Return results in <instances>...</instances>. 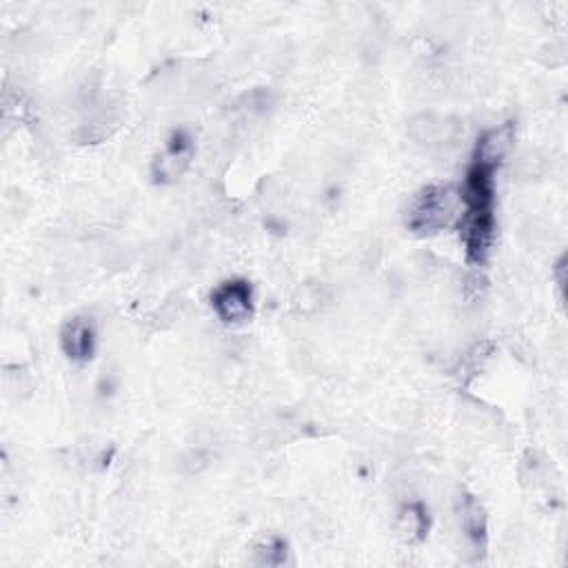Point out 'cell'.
<instances>
[{
    "mask_svg": "<svg viewBox=\"0 0 568 568\" xmlns=\"http://www.w3.org/2000/svg\"><path fill=\"white\" fill-rule=\"evenodd\" d=\"M462 134V125L451 116L440 114H418L411 118L409 123V136L422 145H449L455 142Z\"/></svg>",
    "mask_w": 568,
    "mask_h": 568,
    "instance_id": "3957f363",
    "label": "cell"
},
{
    "mask_svg": "<svg viewBox=\"0 0 568 568\" xmlns=\"http://www.w3.org/2000/svg\"><path fill=\"white\" fill-rule=\"evenodd\" d=\"M460 202V194L451 187L422 189L409 207V229L424 236L451 227L460 216Z\"/></svg>",
    "mask_w": 568,
    "mask_h": 568,
    "instance_id": "6da1fadb",
    "label": "cell"
},
{
    "mask_svg": "<svg viewBox=\"0 0 568 568\" xmlns=\"http://www.w3.org/2000/svg\"><path fill=\"white\" fill-rule=\"evenodd\" d=\"M287 544L280 540H269L256 549L258 564L262 566H280L287 562Z\"/></svg>",
    "mask_w": 568,
    "mask_h": 568,
    "instance_id": "9c48e42d",
    "label": "cell"
},
{
    "mask_svg": "<svg viewBox=\"0 0 568 568\" xmlns=\"http://www.w3.org/2000/svg\"><path fill=\"white\" fill-rule=\"evenodd\" d=\"M426 529H429V517L422 504H407L398 515V533L407 542L422 540Z\"/></svg>",
    "mask_w": 568,
    "mask_h": 568,
    "instance_id": "ba28073f",
    "label": "cell"
},
{
    "mask_svg": "<svg viewBox=\"0 0 568 568\" xmlns=\"http://www.w3.org/2000/svg\"><path fill=\"white\" fill-rule=\"evenodd\" d=\"M211 304L216 309L218 318L229 324L245 322L251 316L253 293L249 282L245 280H229L211 293Z\"/></svg>",
    "mask_w": 568,
    "mask_h": 568,
    "instance_id": "7a4b0ae2",
    "label": "cell"
},
{
    "mask_svg": "<svg viewBox=\"0 0 568 568\" xmlns=\"http://www.w3.org/2000/svg\"><path fill=\"white\" fill-rule=\"evenodd\" d=\"M96 344V331L94 324L87 318H74L65 324L63 333H60V347L71 360H89L94 353Z\"/></svg>",
    "mask_w": 568,
    "mask_h": 568,
    "instance_id": "8992f818",
    "label": "cell"
},
{
    "mask_svg": "<svg viewBox=\"0 0 568 568\" xmlns=\"http://www.w3.org/2000/svg\"><path fill=\"white\" fill-rule=\"evenodd\" d=\"M515 142V125L504 123L500 127L491 129L480 140L478 151H475V165H482L486 169H495L500 162L509 156Z\"/></svg>",
    "mask_w": 568,
    "mask_h": 568,
    "instance_id": "5b68a950",
    "label": "cell"
},
{
    "mask_svg": "<svg viewBox=\"0 0 568 568\" xmlns=\"http://www.w3.org/2000/svg\"><path fill=\"white\" fill-rule=\"evenodd\" d=\"M460 529L475 549H484L486 544V515L482 506L473 497H464L460 506Z\"/></svg>",
    "mask_w": 568,
    "mask_h": 568,
    "instance_id": "52a82bcc",
    "label": "cell"
},
{
    "mask_svg": "<svg viewBox=\"0 0 568 568\" xmlns=\"http://www.w3.org/2000/svg\"><path fill=\"white\" fill-rule=\"evenodd\" d=\"M191 158H194V142L187 134L178 131V134L171 136L167 147L162 149V154L154 162V174L160 182H174L185 176Z\"/></svg>",
    "mask_w": 568,
    "mask_h": 568,
    "instance_id": "277c9868",
    "label": "cell"
}]
</instances>
